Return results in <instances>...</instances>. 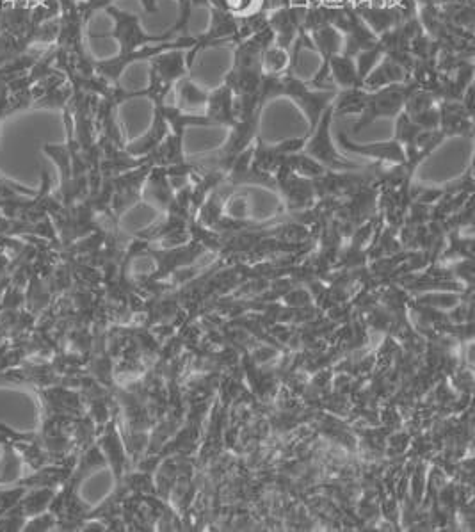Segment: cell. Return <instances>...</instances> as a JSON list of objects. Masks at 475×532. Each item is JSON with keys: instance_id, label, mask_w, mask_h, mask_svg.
<instances>
[{"instance_id": "cell-1", "label": "cell", "mask_w": 475, "mask_h": 532, "mask_svg": "<svg viewBox=\"0 0 475 532\" xmlns=\"http://www.w3.org/2000/svg\"><path fill=\"white\" fill-rule=\"evenodd\" d=\"M187 59L184 50H166L150 59L148 86L136 91V97H145L155 105L166 104V98L175 89L178 81L187 75Z\"/></svg>"}, {"instance_id": "cell-2", "label": "cell", "mask_w": 475, "mask_h": 532, "mask_svg": "<svg viewBox=\"0 0 475 532\" xmlns=\"http://www.w3.org/2000/svg\"><path fill=\"white\" fill-rule=\"evenodd\" d=\"M337 91L331 89H315L299 81L298 77L290 75L289 72L278 75V97H289L294 100V104L305 113L310 123V132L315 129V125L321 120L324 111L333 104Z\"/></svg>"}, {"instance_id": "cell-3", "label": "cell", "mask_w": 475, "mask_h": 532, "mask_svg": "<svg viewBox=\"0 0 475 532\" xmlns=\"http://www.w3.org/2000/svg\"><path fill=\"white\" fill-rule=\"evenodd\" d=\"M105 13L114 20V27L111 33L102 34V38H113L120 45V56H127L130 52L143 49L146 45L153 43H164V41L175 40L177 36L166 31L162 34H148L141 27V18L132 13H127L116 6H109Z\"/></svg>"}, {"instance_id": "cell-4", "label": "cell", "mask_w": 475, "mask_h": 532, "mask_svg": "<svg viewBox=\"0 0 475 532\" xmlns=\"http://www.w3.org/2000/svg\"><path fill=\"white\" fill-rule=\"evenodd\" d=\"M196 38H175V40L164 41V43H153V45H146L143 49L130 52L127 56L111 57V59H102V61H95V72L98 77H102L107 84L116 86L120 81L123 72L129 68L132 63H139V61H150L155 56H159L166 50H187L193 49Z\"/></svg>"}, {"instance_id": "cell-5", "label": "cell", "mask_w": 475, "mask_h": 532, "mask_svg": "<svg viewBox=\"0 0 475 532\" xmlns=\"http://www.w3.org/2000/svg\"><path fill=\"white\" fill-rule=\"evenodd\" d=\"M210 13H212V18H210L207 33L198 36L194 41L193 49H189V54H186L189 68L194 65V59L202 50L226 45L232 41L239 43V17L221 8H210Z\"/></svg>"}, {"instance_id": "cell-6", "label": "cell", "mask_w": 475, "mask_h": 532, "mask_svg": "<svg viewBox=\"0 0 475 532\" xmlns=\"http://www.w3.org/2000/svg\"><path fill=\"white\" fill-rule=\"evenodd\" d=\"M413 89L415 86H408L404 82H399V84H390V86L369 91L367 107L362 113V120L356 123V132L376 118L403 113L404 104H406V100L410 97Z\"/></svg>"}, {"instance_id": "cell-7", "label": "cell", "mask_w": 475, "mask_h": 532, "mask_svg": "<svg viewBox=\"0 0 475 532\" xmlns=\"http://www.w3.org/2000/svg\"><path fill=\"white\" fill-rule=\"evenodd\" d=\"M331 120H333V107H328L324 111L323 116L319 123L315 125V129L312 130V139L305 143L306 154L310 155L312 159L323 164L324 168L328 170H358L360 166L358 164H351V162L344 161L335 146L331 143L330 127Z\"/></svg>"}, {"instance_id": "cell-8", "label": "cell", "mask_w": 475, "mask_h": 532, "mask_svg": "<svg viewBox=\"0 0 475 532\" xmlns=\"http://www.w3.org/2000/svg\"><path fill=\"white\" fill-rule=\"evenodd\" d=\"M168 134H170V125L162 113V105H155L153 107L152 127L143 138L136 139L125 146V152L132 157H145V155L152 154L153 150L161 145Z\"/></svg>"}, {"instance_id": "cell-9", "label": "cell", "mask_w": 475, "mask_h": 532, "mask_svg": "<svg viewBox=\"0 0 475 532\" xmlns=\"http://www.w3.org/2000/svg\"><path fill=\"white\" fill-rule=\"evenodd\" d=\"M207 118L212 125H226L234 127L237 123V114H235V97L232 89L223 84L221 88L210 91L209 100L205 105Z\"/></svg>"}, {"instance_id": "cell-10", "label": "cell", "mask_w": 475, "mask_h": 532, "mask_svg": "<svg viewBox=\"0 0 475 532\" xmlns=\"http://www.w3.org/2000/svg\"><path fill=\"white\" fill-rule=\"evenodd\" d=\"M339 143L342 148H346L347 152L365 155V157H374V159H379V161L397 162V164H404V161H406L404 148L397 141L376 143V145H356V143H351L346 138V134L340 132Z\"/></svg>"}, {"instance_id": "cell-11", "label": "cell", "mask_w": 475, "mask_h": 532, "mask_svg": "<svg viewBox=\"0 0 475 532\" xmlns=\"http://www.w3.org/2000/svg\"><path fill=\"white\" fill-rule=\"evenodd\" d=\"M330 70V79L333 86H339L342 89L362 88V79L356 68L355 57L346 56V54H335L328 63Z\"/></svg>"}, {"instance_id": "cell-12", "label": "cell", "mask_w": 475, "mask_h": 532, "mask_svg": "<svg viewBox=\"0 0 475 532\" xmlns=\"http://www.w3.org/2000/svg\"><path fill=\"white\" fill-rule=\"evenodd\" d=\"M404 81H406V73H404L403 66L399 65L394 57L388 56L387 59H383L379 65L372 68V72L365 77L362 88L367 89V91H374V89Z\"/></svg>"}, {"instance_id": "cell-13", "label": "cell", "mask_w": 475, "mask_h": 532, "mask_svg": "<svg viewBox=\"0 0 475 532\" xmlns=\"http://www.w3.org/2000/svg\"><path fill=\"white\" fill-rule=\"evenodd\" d=\"M6 436V435H4ZM2 458H0V486L15 484L24 477V460L18 454L13 442L6 436L2 442Z\"/></svg>"}, {"instance_id": "cell-14", "label": "cell", "mask_w": 475, "mask_h": 532, "mask_svg": "<svg viewBox=\"0 0 475 532\" xmlns=\"http://www.w3.org/2000/svg\"><path fill=\"white\" fill-rule=\"evenodd\" d=\"M56 492V488H27L22 499L18 500V506L29 520L31 516L40 515L50 508V502L54 499Z\"/></svg>"}, {"instance_id": "cell-15", "label": "cell", "mask_w": 475, "mask_h": 532, "mask_svg": "<svg viewBox=\"0 0 475 532\" xmlns=\"http://www.w3.org/2000/svg\"><path fill=\"white\" fill-rule=\"evenodd\" d=\"M369 91L363 88L344 89L333 100V114H362L367 107Z\"/></svg>"}, {"instance_id": "cell-16", "label": "cell", "mask_w": 475, "mask_h": 532, "mask_svg": "<svg viewBox=\"0 0 475 532\" xmlns=\"http://www.w3.org/2000/svg\"><path fill=\"white\" fill-rule=\"evenodd\" d=\"M175 91L180 100V107H189V109H202L203 107L205 109L207 100H209V93L198 88L191 79H186V77L178 81Z\"/></svg>"}, {"instance_id": "cell-17", "label": "cell", "mask_w": 475, "mask_h": 532, "mask_svg": "<svg viewBox=\"0 0 475 532\" xmlns=\"http://www.w3.org/2000/svg\"><path fill=\"white\" fill-rule=\"evenodd\" d=\"M38 193V189H31V187L22 186L11 178L0 175V205L15 200V198H22V196H34Z\"/></svg>"}, {"instance_id": "cell-18", "label": "cell", "mask_w": 475, "mask_h": 532, "mask_svg": "<svg viewBox=\"0 0 475 532\" xmlns=\"http://www.w3.org/2000/svg\"><path fill=\"white\" fill-rule=\"evenodd\" d=\"M25 522H27V516L24 515V511L20 509L17 502L13 508L0 516V532L24 531Z\"/></svg>"}, {"instance_id": "cell-19", "label": "cell", "mask_w": 475, "mask_h": 532, "mask_svg": "<svg viewBox=\"0 0 475 532\" xmlns=\"http://www.w3.org/2000/svg\"><path fill=\"white\" fill-rule=\"evenodd\" d=\"M57 529V518L52 511H43L25 522L24 532H47Z\"/></svg>"}, {"instance_id": "cell-20", "label": "cell", "mask_w": 475, "mask_h": 532, "mask_svg": "<svg viewBox=\"0 0 475 532\" xmlns=\"http://www.w3.org/2000/svg\"><path fill=\"white\" fill-rule=\"evenodd\" d=\"M116 0H79L77 2V9L81 15L84 24L88 25L89 20L97 15L98 11L107 9L109 6H114Z\"/></svg>"}, {"instance_id": "cell-21", "label": "cell", "mask_w": 475, "mask_h": 532, "mask_svg": "<svg viewBox=\"0 0 475 532\" xmlns=\"http://www.w3.org/2000/svg\"><path fill=\"white\" fill-rule=\"evenodd\" d=\"M177 2L178 6H180V18H178L177 24L171 25L170 29H168V31H171L175 36H177V33H180V31L186 29L189 20H191V11H193L191 0H177Z\"/></svg>"}, {"instance_id": "cell-22", "label": "cell", "mask_w": 475, "mask_h": 532, "mask_svg": "<svg viewBox=\"0 0 475 532\" xmlns=\"http://www.w3.org/2000/svg\"><path fill=\"white\" fill-rule=\"evenodd\" d=\"M6 440V436H4V433H0V445H2V442Z\"/></svg>"}, {"instance_id": "cell-23", "label": "cell", "mask_w": 475, "mask_h": 532, "mask_svg": "<svg viewBox=\"0 0 475 532\" xmlns=\"http://www.w3.org/2000/svg\"><path fill=\"white\" fill-rule=\"evenodd\" d=\"M2 292H4V289L0 287V305H2Z\"/></svg>"}]
</instances>
